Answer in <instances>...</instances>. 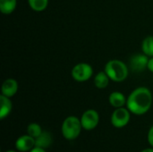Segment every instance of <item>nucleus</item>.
<instances>
[{"label":"nucleus","mask_w":153,"mask_h":152,"mask_svg":"<svg viewBox=\"0 0 153 152\" xmlns=\"http://www.w3.org/2000/svg\"><path fill=\"white\" fill-rule=\"evenodd\" d=\"M43 133L41 126L37 123H31L27 127V133L33 138H38Z\"/></svg>","instance_id":"nucleus-17"},{"label":"nucleus","mask_w":153,"mask_h":152,"mask_svg":"<svg viewBox=\"0 0 153 152\" xmlns=\"http://www.w3.org/2000/svg\"><path fill=\"white\" fill-rule=\"evenodd\" d=\"M18 91V82L15 79L13 78H8L4 81L2 87H1V94L12 98L13 97Z\"/></svg>","instance_id":"nucleus-9"},{"label":"nucleus","mask_w":153,"mask_h":152,"mask_svg":"<svg viewBox=\"0 0 153 152\" xmlns=\"http://www.w3.org/2000/svg\"><path fill=\"white\" fill-rule=\"evenodd\" d=\"M73 79L77 82H85L93 75V68L88 63L76 64L71 72Z\"/></svg>","instance_id":"nucleus-4"},{"label":"nucleus","mask_w":153,"mask_h":152,"mask_svg":"<svg viewBox=\"0 0 153 152\" xmlns=\"http://www.w3.org/2000/svg\"><path fill=\"white\" fill-rule=\"evenodd\" d=\"M0 104H1V109H0V119L4 120L5 117H7L13 109V103L10 99V98L5 97L1 94L0 96Z\"/></svg>","instance_id":"nucleus-11"},{"label":"nucleus","mask_w":153,"mask_h":152,"mask_svg":"<svg viewBox=\"0 0 153 152\" xmlns=\"http://www.w3.org/2000/svg\"><path fill=\"white\" fill-rule=\"evenodd\" d=\"M104 71L108 75L110 81L122 82L126 80L129 74V68L123 61L118 59L109 60L104 67Z\"/></svg>","instance_id":"nucleus-2"},{"label":"nucleus","mask_w":153,"mask_h":152,"mask_svg":"<svg viewBox=\"0 0 153 152\" xmlns=\"http://www.w3.org/2000/svg\"><path fill=\"white\" fill-rule=\"evenodd\" d=\"M147 138H148V142H149V144L153 148V125L150 128V130H149V132H148V136H147Z\"/></svg>","instance_id":"nucleus-18"},{"label":"nucleus","mask_w":153,"mask_h":152,"mask_svg":"<svg viewBox=\"0 0 153 152\" xmlns=\"http://www.w3.org/2000/svg\"><path fill=\"white\" fill-rule=\"evenodd\" d=\"M17 6V0H0V11L3 14H11Z\"/></svg>","instance_id":"nucleus-14"},{"label":"nucleus","mask_w":153,"mask_h":152,"mask_svg":"<svg viewBox=\"0 0 153 152\" xmlns=\"http://www.w3.org/2000/svg\"><path fill=\"white\" fill-rule=\"evenodd\" d=\"M80 119L82 129L91 131L98 126L100 123V115L95 109H88L83 112Z\"/></svg>","instance_id":"nucleus-6"},{"label":"nucleus","mask_w":153,"mask_h":152,"mask_svg":"<svg viewBox=\"0 0 153 152\" xmlns=\"http://www.w3.org/2000/svg\"><path fill=\"white\" fill-rule=\"evenodd\" d=\"M152 105V94L147 87H138L134 89L128 96L126 108L136 116L146 114Z\"/></svg>","instance_id":"nucleus-1"},{"label":"nucleus","mask_w":153,"mask_h":152,"mask_svg":"<svg viewBox=\"0 0 153 152\" xmlns=\"http://www.w3.org/2000/svg\"><path fill=\"white\" fill-rule=\"evenodd\" d=\"M149 62V56L144 54H136L130 58L129 65L134 72H143L147 68Z\"/></svg>","instance_id":"nucleus-7"},{"label":"nucleus","mask_w":153,"mask_h":152,"mask_svg":"<svg viewBox=\"0 0 153 152\" xmlns=\"http://www.w3.org/2000/svg\"><path fill=\"white\" fill-rule=\"evenodd\" d=\"M131 112L126 108H118L114 110L111 115V124L116 128H123L128 125L131 118Z\"/></svg>","instance_id":"nucleus-5"},{"label":"nucleus","mask_w":153,"mask_h":152,"mask_svg":"<svg viewBox=\"0 0 153 152\" xmlns=\"http://www.w3.org/2000/svg\"><path fill=\"white\" fill-rule=\"evenodd\" d=\"M30 152H47L45 149L42 148H39V147H34Z\"/></svg>","instance_id":"nucleus-20"},{"label":"nucleus","mask_w":153,"mask_h":152,"mask_svg":"<svg viewBox=\"0 0 153 152\" xmlns=\"http://www.w3.org/2000/svg\"><path fill=\"white\" fill-rule=\"evenodd\" d=\"M141 152H153V148H151V149H145V150H143V151Z\"/></svg>","instance_id":"nucleus-21"},{"label":"nucleus","mask_w":153,"mask_h":152,"mask_svg":"<svg viewBox=\"0 0 153 152\" xmlns=\"http://www.w3.org/2000/svg\"><path fill=\"white\" fill-rule=\"evenodd\" d=\"M142 51L149 57L153 56V36L146 37L142 42Z\"/></svg>","instance_id":"nucleus-15"},{"label":"nucleus","mask_w":153,"mask_h":152,"mask_svg":"<svg viewBox=\"0 0 153 152\" xmlns=\"http://www.w3.org/2000/svg\"><path fill=\"white\" fill-rule=\"evenodd\" d=\"M126 100L127 99L126 98V96L120 91H113L108 97L109 104L115 108H123L125 105H126Z\"/></svg>","instance_id":"nucleus-10"},{"label":"nucleus","mask_w":153,"mask_h":152,"mask_svg":"<svg viewBox=\"0 0 153 152\" xmlns=\"http://www.w3.org/2000/svg\"><path fill=\"white\" fill-rule=\"evenodd\" d=\"M31 10L35 12H43L48 5V0H27Z\"/></svg>","instance_id":"nucleus-16"},{"label":"nucleus","mask_w":153,"mask_h":152,"mask_svg":"<svg viewBox=\"0 0 153 152\" xmlns=\"http://www.w3.org/2000/svg\"><path fill=\"white\" fill-rule=\"evenodd\" d=\"M5 152H16V151H5Z\"/></svg>","instance_id":"nucleus-22"},{"label":"nucleus","mask_w":153,"mask_h":152,"mask_svg":"<svg viewBox=\"0 0 153 152\" xmlns=\"http://www.w3.org/2000/svg\"><path fill=\"white\" fill-rule=\"evenodd\" d=\"M82 129L81 119H79L77 116H70L66 117L61 126V132L62 135L65 139L68 141L75 140L81 133V131Z\"/></svg>","instance_id":"nucleus-3"},{"label":"nucleus","mask_w":153,"mask_h":152,"mask_svg":"<svg viewBox=\"0 0 153 152\" xmlns=\"http://www.w3.org/2000/svg\"><path fill=\"white\" fill-rule=\"evenodd\" d=\"M52 142H53V138L50 133L43 131V133L38 138L35 139V147H39L46 150L52 144Z\"/></svg>","instance_id":"nucleus-12"},{"label":"nucleus","mask_w":153,"mask_h":152,"mask_svg":"<svg viewBox=\"0 0 153 152\" xmlns=\"http://www.w3.org/2000/svg\"><path fill=\"white\" fill-rule=\"evenodd\" d=\"M35 147V138L31 137L28 133L20 136L15 142V148L21 152L30 151Z\"/></svg>","instance_id":"nucleus-8"},{"label":"nucleus","mask_w":153,"mask_h":152,"mask_svg":"<svg viewBox=\"0 0 153 152\" xmlns=\"http://www.w3.org/2000/svg\"><path fill=\"white\" fill-rule=\"evenodd\" d=\"M94 85L98 88V89H106L108 87V85L109 84L110 79L108 77V75L106 73L105 71H101L99 72L95 76H94Z\"/></svg>","instance_id":"nucleus-13"},{"label":"nucleus","mask_w":153,"mask_h":152,"mask_svg":"<svg viewBox=\"0 0 153 152\" xmlns=\"http://www.w3.org/2000/svg\"><path fill=\"white\" fill-rule=\"evenodd\" d=\"M147 69L153 73V56L152 57H151V58H149V62H148Z\"/></svg>","instance_id":"nucleus-19"}]
</instances>
